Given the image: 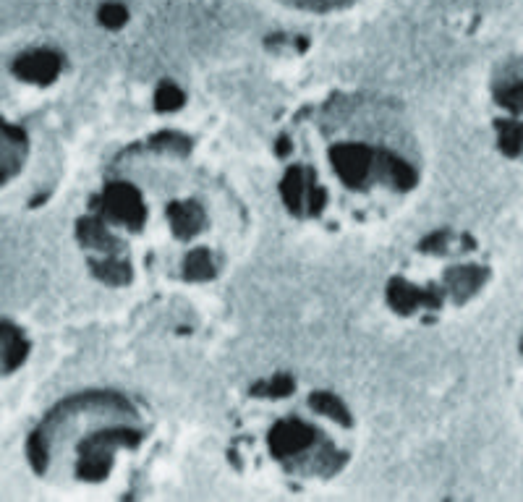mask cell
<instances>
[{"label": "cell", "instance_id": "7", "mask_svg": "<svg viewBox=\"0 0 523 502\" xmlns=\"http://www.w3.org/2000/svg\"><path fill=\"white\" fill-rule=\"evenodd\" d=\"M100 19L102 24H108V27H118V24L126 21V11H123L121 6H116V3H108V6L100 11Z\"/></svg>", "mask_w": 523, "mask_h": 502}, {"label": "cell", "instance_id": "4", "mask_svg": "<svg viewBox=\"0 0 523 502\" xmlns=\"http://www.w3.org/2000/svg\"><path fill=\"white\" fill-rule=\"evenodd\" d=\"M147 429L134 406L116 395L71 401L32 437V461L50 471L66 466L74 482L110 479L123 455L142 448Z\"/></svg>", "mask_w": 523, "mask_h": 502}, {"label": "cell", "instance_id": "2", "mask_svg": "<svg viewBox=\"0 0 523 502\" xmlns=\"http://www.w3.org/2000/svg\"><path fill=\"white\" fill-rule=\"evenodd\" d=\"M283 197L312 218L385 215L419 184L416 144L393 108L335 97L283 136Z\"/></svg>", "mask_w": 523, "mask_h": 502}, {"label": "cell", "instance_id": "5", "mask_svg": "<svg viewBox=\"0 0 523 502\" xmlns=\"http://www.w3.org/2000/svg\"><path fill=\"white\" fill-rule=\"evenodd\" d=\"M27 155V136L0 121V184L14 176Z\"/></svg>", "mask_w": 523, "mask_h": 502}, {"label": "cell", "instance_id": "1", "mask_svg": "<svg viewBox=\"0 0 523 502\" xmlns=\"http://www.w3.org/2000/svg\"><path fill=\"white\" fill-rule=\"evenodd\" d=\"M228 191L194 163L191 142L163 134L118 157L95 194L92 212L79 223L84 249L95 254L97 275H134V262L147 272L204 280L220 275L225 223L233 218ZM170 275V272H168Z\"/></svg>", "mask_w": 523, "mask_h": 502}, {"label": "cell", "instance_id": "6", "mask_svg": "<svg viewBox=\"0 0 523 502\" xmlns=\"http://www.w3.org/2000/svg\"><path fill=\"white\" fill-rule=\"evenodd\" d=\"M21 359H24V340L11 327H0V372L14 369Z\"/></svg>", "mask_w": 523, "mask_h": 502}, {"label": "cell", "instance_id": "3", "mask_svg": "<svg viewBox=\"0 0 523 502\" xmlns=\"http://www.w3.org/2000/svg\"><path fill=\"white\" fill-rule=\"evenodd\" d=\"M286 403L280 414L272 408L267 414H254L244 421V435L238 448L252 453L254 466H275L286 476L299 479H330L348 463L351 445V419L346 406L327 393L299 398L293 385L286 390Z\"/></svg>", "mask_w": 523, "mask_h": 502}, {"label": "cell", "instance_id": "8", "mask_svg": "<svg viewBox=\"0 0 523 502\" xmlns=\"http://www.w3.org/2000/svg\"><path fill=\"white\" fill-rule=\"evenodd\" d=\"M291 6H306V8H330V6H343L348 0H288Z\"/></svg>", "mask_w": 523, "mask_h": 502}]
</instances>
